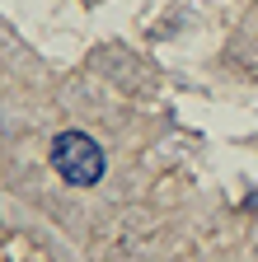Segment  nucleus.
Wrapping results in <instances>:
<instances>
[{
	"mask_svg": "<svg viewBox=\"0 0 258 262\" xmlns=\"http://www.w3.org/2000/svg\"><path fill=\"white\" fill-rule=\"evenodd\" d=\"M52 169L71 187H94L104 178V150L94 145V136H85V131H61L52 141Z\"/></svg>",
	"mask_w": 258,
	"mask_h": 262,
	"instance_id": "obj_1",
	"label": "nucleus"
}]
</instances>
